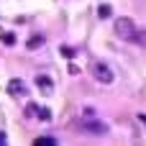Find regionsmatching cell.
Listing matches in <instances>:
<instances>
[{"label": "cell", "mask_w": 146, "mask_h": 146, "mask_svg": "<svg viewBox=\"0 0 146 146\" xmlns=\"http://www.w3.org/2000/svg\"><path fill=\"white\" fill-rule=\"evenodd\" d=\"M82 128H85L87 133H92V136H105V133H108V123L100 121V118L95 115V110H85V113H82Z\"/></svg>", "instance_id": "obj_1"}, {"label": "cell", "mask_w": 146, "mask_h": 146, "mask_svg": "<svg viewBox=\"0 0 146 146\" xmlns=\"http://www.w3.org/2000/svg\"><path fill=\"white\" fill-rule=\"evenodd\" d=\"M92 77H95L98 82H103V85H110V82H113V69H110L105 62H95V64H92Z\"/></svg>", "instance_id": "obj_2"}, {"label": "cell", "mask_w": 146, "mask_h": 146, "mask_svg": "<svg viewBox=\"0 0 146 146\" xmlns=\"http://www.w3.org/2000/svg\"><path fill=\"white\" fill-rule=\"evenodd\" d=\"M115 31H118L121 38H136V26H133L131 18H118L115 21Z\"/></svg>", "instance_id": "obj_3"}, {"label": "cell", "mask_w": 146, "mask_h": 146, "mask_svg": "<svg viewBox=\"0 0 146 146\" xmlns=\"http://www.w3.org/2000/svg\"><path fill=\"white\" fill-rule=\"evenodd\" d=\"M8 92L18 98V95H23V92H26V85H23L21 80H10V82H8Z\"/></svg>", "instance_id": "obj_4"}, {"label": "cell", "mask_w": 146, "mask_h": 146, "mask_svg": "<svg viewBox=\"0 0 146 146\" xmlns=\"http://www.w3.org/2000/svg\"><path fill=\"white\" fill-rule=\"evenodd\" d=\"M36 85H38L41 90H46V92H49V90L54 87V82H51L49 77H44V74H38V77H36Z\"/></svg>", "instance_id": "obj_5"}, {"label": "cell", "mask_w": 146, "mask_h": 146, "mask_svg": "<svg viewBox=\"0 0 146 146\" xmlns=\"http://www.w3.org/2000/svg\"><path fill=\"white\" fill-rule=\"evenodd\" d=\"M0 41H3V44H8V46H10V44H15V36H13V33H10V31H0Z\"/></svg>", "instance_id": "obj_6"}, {"label": "cell", "mask_w": 146, "mask_h": 146, "mask_svg": "<svg viewBox=\"0 0 146 146\" xmlns=\"http://www.w3.org/2000/svg\"><path fill=\"white\" fill-rule=\"evenodd\" d=\"M110 13H113V10H110V5H100V8H98V18H108Z\"/></svg>", "instance_id": "obj_7"}, {"label": "cell", "mask_w": 146, "mask_h": 146, "mask_svg": "<svg viewBox=\"0 0 146 146\" xmlns=\"http://www.w3.org/2000/svg\"><path fill=\"white\" fill-rule=\"evenodd\" d=\"M38 121H51V110H46V108H38Z\"/></svg>", "instance_id": "obj_8"}, {"label": "cell", "mask_w": 146, "mask_h": 146, "mask_svg": "<svg viewBox=\"0 0 146 146\" xmlns=\"http://www.w3.org/2000/svg\"><path fill=\"white\" fill-rule=\"evenodd\" d=\"M44 144L54 146V144H56V139H51V136H46V139H36V146H44Z\"/></svg>", "instance_id": "obj_9"}, {"label": "cell", "mask_w": 146, "mask_h": 146, "mask_svg": "<svg viewBox=\"0 0 146 146\" xmlns=\"http://www.w3.org/2000/svg\"><path fill=\"white\" fill-rule=\"evenodd\" d=\"M62 56H64V59H74V49H69V46H62Z\"/></svg>", "instance_id": "obj_10"}, {"label": "cell", "mask_w": 146, "mask_h": 146, "mask_svg": "<svg viewBox=\"0 0 146 146\" xmlns=\"http://www.w3.org/2000/svg\"><path fill=\"white\" fill-rule=\"evenodd\" d=\"M139 118H141V123H144V126H146V113H141V115H139Z\"/></svg>", "instance_id": "obj_11"}, {"label": "cell", "mask_w": 146, "mask_h": 146, "mask_svg": "<svg viewBox=\"0 0 146 146\" xmlns=\"http://www.w3.org/2000/svg\"><path fill=\"white\" fill-rule=\"evenodd\" d=\"M0 144H5V133H0Z\"/></svg>", "instance_id": "obj_12"}]
</instances>
